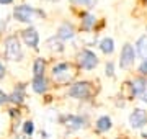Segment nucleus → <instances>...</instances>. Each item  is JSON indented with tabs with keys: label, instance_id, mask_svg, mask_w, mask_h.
Segmentation results:
<instances>
[{
	"label": "nucleus",
	"instance_id": "11",
	"mask_svg": "<svg viewBox=\"0 0 147 139\" xmlns=\"http://www.w3.org/2000/svg\"><path fill=\"white\" fill-rule=\"evenodd\" d=\"M131 90L134 95H144L147 90V80L144 77H137L131 82Z\"/></svg>",
	"mask_w": 147,
	"mask_h": 139
},
{
	"label": "nucleus",
	"instance_id": "22",
	"mask_svg": "<svg viewBox=\"0 0 147 139\" xmlns=\"http://www.w3.org/2000/svg\"><path fill=\"white\" fill-rule=\"evenodd\" d=\"M8 102V95H7L3 90H0V105H3V103Z\"/></svg>",
	"mask_w": 147,
	"mask_h": 139
},
{
	"label": "nucleus",
	"instance_id": "23",
	"mask_svg": "<svg viewBox=\"0 0 147 139\" xmlns=\"http://www.w3.org/2000/svg\"><path fill=\"white\" fill-rule=\"evenodd\" d=\"M70 2L75 5H90L92 3V0H70Z\"/></svg>",
	"mask_w": 147,
	"mask_h": 139
},
{
	"label": "nucleus",
	"instance_id": "4",
	"mask_svg": "<svg viewBox=\"0 0 147 139\" xmlns=\"http://www.w3.org/2000/svg\"><path fill=\"white\" fill-rule=\"evenodd\" d=\"M136 49L134 46L129 43H126L121 49V56H119V67L121 69H127V67H131L134 64V61H136Z\"/></svg>",
	"mask_w": 147,
	"mask_h": 139
},
{
	"label": "nucleus",
	"instance_id": "5",
	"mask_svg": "<svg viewBox=\"0 0 147 139\" xmlns=\"http://www.w3.org/2000/svg\"><path fill=\"white\" fill-rule=\"evenodd\" d=\"M38 11L33 8L31 5H18L13 8V16L15 20H18L20 23H31L33 16L36 15Z\"/></svg>",
	"mask_w": 147,
	"mask_h": 139
},
{
	"label": "nucleus",
	"instance_id": "25",
	"mask_svg": "<svg viewBox=\"0 0 147 139\" xmlns=\"http://www.w3.org/2000/svg\"><path fill=\"white\" fill-rule=\"evenodd\" d=\"M11 2H13V0H0L2 5H8V3H11Z\"/></svg>",
	"mask_w": 147,
	"mask_h": 139
},
{
	"label": "nucleus",
	"instance_id": "24",
	"mask_svg": "<svg viewBox=\"0 0 147 139\" xmlns=\"http://www.w3.org/2000/svg\"><path fill=\"white\" fill-rule=\"evenodd\" d=\"M3 75H5V67H3L2 62H0V79H3Z\"/></svg>",
	"mask_w": 147,
	"mask_h": 139
},
{
	"label": "nucleus",
	"instance_id": "7",
	"mask_svg": "<svg viewBox=\"0 0 147 139\" xmlns=\"http://www.w3.org/2000/svg\"><path fill=\"white\" fill-rule=\"evenodd\" d=\"M129 124L134 129H141L147 124V111L142 108H134L129 115Z\"/></svg>",
	"mask_w": 147,
	"mask_h": 139
},
{
	"label": "nucleus",
	"instance_id": "19",
	"mask_svg": "<svg viewBox=\"0 0 147 139\" xmlns=\"http://www.w3.org/2000/svg\"><path fill=\"white\" fill-rule=\"evenodd\" d=\"M23 133L26 134V136H31L34 133V123L33 121H26V123L23 124Z\"/></svg>",
	"mask_w": 147,
	"mask_h": 139
},
{
	"label": "nucleus",
	"instance_id": "15",
	"mask_svg": "<svg viewBox=\"0 0 147 139\" xmlns=\"http://www.w3.org/2000/svg\"><path fill=\"white\" fill-rule=\"evenodd\" d=\"M136 53L141 56L142 59H147V34L141 36L136 43Z\"/></svg>",
	"mask_w": 147,
	"mask_h": 139
},
{
	"label": "nucleus",
	"instance_id": "14",
	"mask_svg": "<svg viewBox=\"0 0 147 139\" xmlns=\"http://www.w3.org/2000/svg\"><path fill=\"white\" fill-rule=\"evenodd\" d=\"M23 98H25V85H23V84H20V85L15 88V92H13L11 95H8V102L20 105V103L23 102Z\"/></svg>",
	"mask_w": 147,
	"mask_h": 139
},
{
	"label": "nucleus",
	"instance_id": "16",
	"mask_svg": "<svg viewBox=\"0 0 147 139\" xmlns=\"http://www.w3.org/2000/svg\"><path fill=\"white\" fill-rule=\"evenodd\" d=\"M100 49L103 54H113L115 51V41H113V38H103L100 41Z\"/></svg>",
	"mask_w": 147,
	"mask_h": 139
},
{
	"label": "nucleus",
	"instance_id": "12",
	"mask_svg": "<svg viewBox=\"0 0 147 139\" xmlns=\"http://www.w3.org/2000/svg\"><path fill=\"white\" fill-rule=\"evenodd\" d=\"M31 87L36 93H44V92L47 90L46 77H44V75H34V77H33V82H31Z\"/></svg>",
	"mask_w": 147,
	"mask_h": 139
},
{
	"label": "nucleus",
	"instance_id": "26",
	"mask_svg": "<svg viewBox=\"0 0 147 139\" xmlns=\"http://www.w3.org/2000/svg\"><path fill=\"white\" fill-rule=\"evenodd\" d=\"M49 2H57V0H49Z\"/></svg>",
	"mask_w": 147,
	"mask_h": 139
},
{
	"label": "nucleus",
	"instance_id": "21",
	"mask_svg": "<svg viewBox=\"0 0 147 139\" xmlns=\"http://www.w3.org/2000/svg\"><path fill=\"white\" fill-rule=\"evenodd\" d=\"M139 72L142 75H147V59H142V62L139 64Z\"/></svg>",
	"mask_w": 147,
	"mask_h": 139
},
{
	"label": "nucleus",
	"instance_id": "1",
	"mask_svg": "<svg viewBox=\"0 0 147 139\" xmlns=\"http://www.w3.org/2000/svg\"><path fill=\"white\" fill-rule=\"evenodd\" d=\"M5 56L10 61H20L23 57V51L16 36H8L5 39Z\"/></svg>",
	"mask_w": 147,
	"mask_h": 139
},
{
	"label": "nucleus",
	"instance_id": "9",
	"mask_svg": "<svg viewBox=\"0 0 147 139\" xmlns=\"http://www.w3.org/2000/svg\"><path fill=\"white\" fill-rule=\"evenodd\" d=\"M64 121V124L67 126L69 129H72V131H77V129L84 128L85 126V118L84 116H79V115H67V116H62L61 118Z\"/></svg>",
	"mask_w": 147,
	"mask_h": 139
},
{
	"label": "nucleus",
	"instance_id": "17",
	"mask_svg": "<svg viewBox=\"0 0 147 139\" xmlns=\"http://www.w3.org/2000/svg\"><path fill=\"white\" fill-rule=\"evenodd\" d=\"M95 22H96V18H95L93 13H85V15H82V30L84 31H90L95 26Z\"/></svg>",
	"mask_w": 147,
	"mask_h": 139
},
{
	"label": "nucleus",
	"instance_id": "2",
	"mask_svg": "<svg viewBox=\"0 0 147 139\" xmlns=\"http://www.w3.org/2000/svg\"><path fill=\"white\" fill-rule=\"evenodd\" d=\"M92 95V85L90 82H75L69 88V96L77 98V100H87Z\"/></svg>",
	"mask_w": 147,
	"mask_h": 139
},
{
	"label": "nucleus",
	"instance_id": "20",
	"mask_svg": "<svg viewBox=\"0 0 147 139\" xmlns=\"http://www.w3.org/2000/svg\"><path fill=\"white\" fill-rule=\"evenodd\" d=\"M105 74L108 75V77H113L115 75V64L113 62H106V65H105Z\"/></svg>",
	"mask_w": 147,
	"mask_h": 139
},
{
	"label": "nucleus",
	"instance_id": "6",
	"mask_svg": "<svg viewBox=\"0 0 147 139\" xmlns=\"http://www.w3.org/2000/svg\"><path fill=\"white\" fill-rule=\"evenodd\" d=\"M72 67L69 62H59L53 67V77L57 82H67L70 77H72Z\"/></svg>",
	"mask_w": 147,
	"mask_h": 139
},
{
	"label": "nucleus",
	"instance_id": "10",
	"mask_svg": "<svg viewBox=\"0 0 147 139\" xmlns=\"http://www.w3.org/2000/svg\"><path fill=\"white\" fill-rule=\"evenodd\" d=\"M56 36H57V39H62V41H69V39H72V38L75 36V30H74L72 23H69V22L61 23L59 28H57Z\"/></svg>",
	"mask_w": 147,
	"mask_h": 139
},
{
	"label": "nucleus",
	"instance_id": "3",
	"mask_svg": "<svg viewBox=\"0 0 147 139\" xmlns=\"http://www.w3.org/2000/svg\"><path fill=\"white\" fill-rule=\"evenodd\" d=\"M79 64L82 69L85 70H93L96 65H98V57L93 51L90 49H82L79 54Z\"/></svg>",
	"mask_w": 147,
	"mask_h": 139
},
{
	"label": "nucleus",
	"instance_id": "18",
	"mask_svg": "<svg viewBox=\"0 0 147 139\" xmlns=\"http://www.w3.org/2000/svg\"><path fill=\"white\" fill-rule=\"evenodd\" d=\"M44 69H46V62L41 57H38L34 61V64H33V72H34V75H44Z\"/></svg>",
	"mask_w": 147,
	"mask_h": 139
},
{
	"label": "nucleus",
	"instance_id": "13",
	"mask_svg": "<svg viewBox=\"0 0 147 139\" xmlns=\"http://www.w3.org/2000/svg\"><path fill=\"white\" fill-rule=\"evenodd\" d=\"M111 126H113V121H111V118L108 115H103L96 119V123H95V128L98 133H106V131H110Z\"/></svg>",
	"mask_w": 147,
	"mask_h": 139
},
{
	"label": "nucleus",
	"instance_id": "8",
	"mask_svg": "<svg viewBox=\"0 0 147 139\" xmlns=\"http://www.w3.org/2000/svg\"><path fill=\"white\" fill-rule=\"evenodd\" d=\"M21 38H23V41H25L26 46H30L33 49H38V46H39V34H38L36 28L30 26L26 30H23L21 31Z\"/></svg>",
	"mask_w": 147,
	"mask_h": 139
}]
</instances>
